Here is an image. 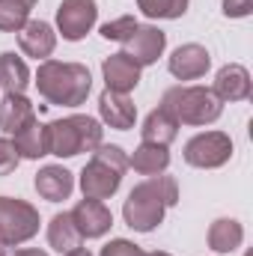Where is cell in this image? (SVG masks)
Here are the masks:
<instances>
[{
  "mask_svg": "<svg viewBox=\"0 0 253 256\" xmlns=\"http://www.w3.org/2000/svg\"><path fill=\"white\" fill-rule=\"evenodd\" d=\"M179 202V185L173 176H149L146 182L134 185L122 206V218L134 232H152L164 212Z\"/></svg>",
  "mask_w": 253,
  "mask_h": 256,
  "instance_id": "6da1fadb",
  "label": "cell"
},
{
  "mask_svg": "<svg viewBox=\"0 0 253 256\" xmlns=\"http://www.w3.org/2000/svg\"><path fill=\"white\" fill-rule=\"evenodd\" d=\"M36 86L39 96L51 104L78 108L86 102L92 90V74L80 63H60V60H42L36 72Z\"/></svg>",
  "mask_w": 253,
  "mask_h": 256,
  "instance_id": "7a4b0ae2",
  "label": "cell"
},
{
  "mask_svg": "<svg viewBox=\"0 0 253 256\" xmlns=\"http://www.w3.org/2000/svg\"><path fill=\"white\" fill-rule=\"evenodd\" d=\"M161 108L185 126H208L224 114V102L208 86H173L164 92Z\"/></svg>",
  "mask_w": 253,
  "mask_h": 256,
  "instance_id": "3957f363",
  "label": "cell"
},
{
  "mask_svg": "<svg viewBox=\"0 0 253 256\" xmlns=\"http://www.w3.org/2000/svg\"><path fill=\"white\" fill-rule=\"evenodd\" d=\"M48 128V155L57 158H74L80 152H96V146L102 143V126L92 116H66L57 120Z\"/></svg>",
  "mask_w": 253,
  "mask_h": 256,
  "instance_id": "277c9868",
  "label": "cell"
},
{
  "mask_svg": "<svg viewBox=\"0 0 253 256\" xmlns=\"http://www.w3.org/2000/svg\"><path fill=\"white\" fill-rule=\"evenodd\" d=\"M39 208L24 200L0 196V244H21L39 232Z\"/></svg>",
  "mask_w": 253,
  "mask_h": 256,
  "instance_id": "5b68a950",
  "label": "cell"
},
{
  "mask_svg": "<svg viewBox=\"0 0 253 256\" xmlns=\"http://www.w3.org/2000/svg\"><path fill=\"white\" fill-rule=\"evenodd\" d=\"M230 158H232V140L224 131H206L185 143V161L190 167L214 170V167H224Z\"/></svg>",
  "mask_w": 253,
  "mask_h": 256,
  "instance_id": "8992f818",
  "label": "cell"
},
{
  "mask_svg": "<svg viewBox=\"0 0 253 256\" xmlns=\"http://www.w3.org/2000/svg\"><path fill=\"white\" fill-rule=\"evenodd\" d=\"M96 18H98L96 0H63L57 9V27H60L66 42L84 39L96 27Z\"/></svg>",
  "mask_w": 253,
  "mask_h": 256,
  "instance_id": "52a82bcc",
  "label": "cell"
},
{
  "mask_svg": "<svg viewBox=\"0 0 253 256\" xmlns=\"http://www.w3.org/2000/svg\"><path fill=\"white\" fill-rule=\"evenodd\" d=\"M126 57H131L134 63L140 66H152L158 63V57L164 54V48H167V33L164 30H158V27H152V24H137V30L128 36L126 42Z\"/></svg>",
  "mask_w": 253,
  "mask_h": 256,
  "instance_id": "ba28073f",
  "label": "cell"
},
{
  "mask_svg": "<svg viewBox=\"0 0 253 256\" xmlns=\"http://www.w3.org/2000/svg\"><path fill=\"white\" fill-rule=\"evenodd\" d=\"M120 182H122V173L116 167H110L108 161L96 158V155L80 170V191L90 200H108V196H114L116 188H120Z\"/></svg>",
  "mask_w": 253,
  "mask_h": 256,
  "instance_id": "9c48e42d",
  "label": "cell"
},
{
  "mask_svg": "<svg viewBox=\"0 0 253 256\" xmlns=\"http://www.w3.org/2000/svg\"><path fill=\"white\" fill-rule=\"evenodd\" d=\"M68 214H72V224L78 226L80 238H102V236L114 226V214H110V208H108L102 200L84 196Z\"/></svg>",
  "mask_w": 253,
  "mask_h": 256,
  "instance_id": "30bf717a",
  "label": "cell"
},
{
  "mask_svg": "<svg viewBox=\"0 0 253 256\" xmlns=\"http://www.w3.org/2000/svg\"><path fill=\"white\" fill-rule=\"evenodd\" d=\"M208 66H212L208 51H206L202 45H196V42H188V45H179V48L173 51L167 68H170V74L179 78V80H196V78H202V74L208 72Z\"/></svg>",
  "mask_w": 253,
  "mask_h": 256,
  "instance_id": "8fae6325",
  "label": "cell"
},
{
  "mask_svg": "<svg viewBox=\"0 0 253 256\" xmlns=\"http://www.w3.org/2000/svg\"><path fill=\"white\" fill-rule=\"evenodd\" d=\"M18 45L33 60H48L57 48V33L48 21H27L18 30Z\"/></svg>",
  "mask_w": 253,
  "mask_h": 256,
  "instance_id": "7c38bea8",
  "label": "cell"
},
{
  "mask_svg": "<svg viewBox=\"0 0 253 256\" xmlns=\"http://www.w3.org/2000/svg\"><path fill=\"white\" fill-rule=\"evenodd\" d=\"M250 90H253L250 72L238 63L224 66L214 78V86H212V92L220 102H244V98H250Z\"/></svg>",
  "mask_w": 253,
  "mask_h": 256,
  "instance_id": "4fadbf2b",
  "label": "cell"
},
{
  "mask_svg": "<svg viewBox=\"0 0 253 256\" xmlns=\"http://www.w3.org/2000/svg\"><path fill=\"white\" fill-rule=\"evenodd\" d=\"M98 114L102 120L116 131H128L134 128V120H137V108L134 102L128 98L126 92H114V90H104L98 96Z\"/></svg>",
  "mask_w": 253,
  "mask_h": 256,
  "instance_id": "5bb4252c",
  "label": "cell"
},
{
  "mask_svg": "<svg viewBox=\"0 0 253 256\" xmlns=\"http://www.w3.org/2000/svg\"><path fill=\"white\" fill-rule=\"evenodd\" d=\"M33 185H36V191H39L42 200L63 202V200H68V194L74 191V176L66 167H60V164H48V167H42L36 173Z\"/></svg>",
  "mask_w": 253,
  "mask_h": 256,
  "instance_id": "9a60e30c",
  "label": "cell"
},
{
  "mask_svg": "<svg viewBox=\"0 0 253 256\" xmlns=\"http://www.w3.org/2000/svg\"><path fill=\"white\" fill-rule=\"evenodd\" d=\"M102 74H104L108 90L126 92V96L140 84V66L134 63L131 57H126V54H110V57L102 63Z\"/></svg>",
  "mask_w": 253,
  "mask_h": 256,
  "instance_id": "2e32d148",
  "label": "cell"
},
{
  "mask_svg": "<svg viewBox=\"0 0 253 256\" xmlns=\"http://www.w3.org/2000/svg\"><path fill=\"white\" fill-rule=\"evenodd\" d=\"M33 120H36V110H33L30 98H24V96H3L0 98V128L6 134H18Z\"/></svg>",
  "mask_w": 253,
  "mask_h": 256,
  "instance_id": "e0dca14e",
  "label": "cell"
},
{
  "mask_svg": "<svg viewBox=\"0 0 253 256\" xmlns=\"http://www.w3.org/2000/svg\"><path fill=\"white\" fill-rule=\"evenodd\" d=\"M140 134H143V143L170 146V143L179 137V122H176V116H173L170 110H164V108H155V110H152V114L143 120Z\"/></svg>",
  "mask_w": 253,
  "mask_h": 256,
  "instance_id": "ac0fdd59",
  "label": "cell"
},
{
  "mask_svg": "<svg viewBox=\"0 0 253 256\" xmlns=\"http://www.w3.org/2000/svg\"><path fill=\"white\" fill-rule=\"evenodd\" d=\"M30 86V68L21 57H15L12 51L0 54V90L6 96H24V90Z\"/></svg>",
  "mask_w": 253,
  "mask_h": 256,
  "instance_id": "d6986e66",
  "label": "cell"
},
{
  "mask_svg": "<svg viewBox=\"0 0 253 256\" xmlns=\"http://www.w3.org/2000/svg\"><path fill=\"white\" fill-rule=\"evenodd\" d=\"M244 242V226L236 218H218L208 226V248L214 254H232Z\"/></svg>",
  "mask_w": 253,
  "mask_h": 256,
  "instance_id": "ffe728a7",
  "label": "cell"
},
{
  "mask_svg": "<svg viewBox=\"0 0 253 256\" xmlns=\"http://www.w3.org/2000/svg\"><path fill=\"white\" fill-rule=\"evenodd\" d=\"M128 164L140 176H158L170 167V152H167V146H158V143H140L134 149V155L128 158Z\"/></svg>",
  "mask_w": 253,
  "mask_h": 256,
  "instance_id": "44dd1931",
  "label": "cell"
},
{
  "mask_svg": "<svg viewBox=\"0 0 253 256\" xmlns=\"http://www.w3.org/2000/svg\"><path fill=\"white\" fill-rule=\"evenodd\" d=\"M80 242H84V238H80L78 226L72 224V214H68V212L51 218V224H48V244H51L57 254H68V250L80 248Z\"/></svg>",
  "mask_w": 253,
  "mask_h": 256,
  "instance_id": "7402d4cb",
  "label": "cell"
},
{
  "mask_svg": "<svg viewBox=\"0 0 253 256\" xmlns=\"http://www.w3.org/2000/svg\"><path fill=\"white\" fill-rule=\"evenodd\" d=\"M15 149H18V155L21 158H30V161H36V158H42V155H48V128L39 126L36 120L30 122L27 128H21L18 134H15Z\"/></svg>",
  "mask_w": 253,
  "mask_h": 256,
  "instance_id": "603a6c76",
  "label": "cell"
},
{
  "mask_svg": "<svg viewBox=\"0 0 253 256\" xmlns=\"http://www.w3.org/2000/svg\"><path fill=\"white\" fill-rule=\"evenodd\" d=\"M30 21V6L21 0H0V33H18Z\"/></svg>",
  "mask_w": 253,
  "mask_h": 256,
  "instance_id": "cb8c5ba5",
  "label": "cell"
},
{
  "mask_svg": "<svg viewBox=\"0 0 253 256\" xmlns=\"http://www.w3.org/2000/svg\"><path fill=\"white\" fill-rule=\"evenodd\" d=\"M146 18H182L188 12V0H137Z\"/></svg>",
  "mask_w": 253,
  "mask_h": 256,
  "instance_id": "d4e9b609",
  "label": "cell"
},
{
  "mask_svg": "<svg viewBox=\"0 0 253 256\" xmlns=\"http://www.w3.org/2000/svg\"><path fill=\"white\" fill-rule=\"evenodd\" d=\"M134 30H137V18H131V15H122V18H116V21L102 24V36L110 39V42H126Z\"/></svg>",
  "mask_w": 253,
  "mask_h": 256,
  "instance_id": "484cf974",
  "label": "cell"
},
{
  "mask_svg": "<svg viewBox=\"0 0 253 256\" xmlns=\"http://www.w3.org/2000/svg\"><path fill=\"white\" fill-rule=\"evenodd\" d=\"M92 155H96V158H102V161H108V164H110V167H116L120 173H126V170H128V158H126V152H122L120 146H104V143H98Z\"/></svg>",
  "mask_w": 253,
  "mask_h": 256,
  "instance_id": "4316f807",
  "label": "cell"
},
{
  "mask_svg": "<svg viewBox=\"0 0 253 256\" xmlns=\"http://www.w3.org/2000/svg\"><path fill=\"white\" fill-rule=\"evenodd\" d=\"M18 161H21V155H18L15 143H12V140H6V137H0V176L15 173Z\"/></svg>",
  "mask_w": 253,
  "mask_h": 256,
  "instance_id": "83f0119b",
  "label": "cell"
},
{
  "mask_svg": "<svg viewBox=\"0 0 253 256\" xmlns=\"http://www.w3.org/2000/svg\"><path fill=\"white\" fill-rule=\"evenodd\" d=\"M102 256H146V254L128 238H114V242H108L102 248Z\"/></svg>",
  "mask_w": 253,
  "mask_h": 256,
  "instance_id": "f1b7e54d",
  "label": "cell"
},
{
  "mask_svg": "<svg viewBox=\"0 0 253 256\" xmlns=\"http://www.w3.org/2000/svg\"><path fill=\"white\" fill-rule=\"evenodd\" d=\"M253 12V0H224V15L226 18H248Z\"/></svg>",
  "mask_w": 253,
  "mask_h": 256,
  "instance_id": "f546056e",
  "label": "cell"
},
{
  "mask_svg": "<svg viewBox=\"0 0 253 256\" xmlns=\"http://www.w3.org/2000/svg\"><path fill=\"white\" fill-rule=\"evenodd\" d=\"M0 256H48L45 250H27V248H15V244H0Z\"/></svg>",
  "mask_w": 253,
  "mask_h": 256,
  "instance_id": "4dcf8cb0",
  "label": "cell"
},
{
  "mask_svg": "<svg viewBox=\"0 0 253 256\" xmlns=\"http://www.w3.org/2000/svg\"><path fill=\"white\" fill-rule=\"evenodd\" d=\"M66 256H92V254H90L86 248H74V250H68Z\"/></svg>",
  "mask_w": 253,
  "mask_h": 256,
  "instance_id": "1f68e13d",
  "label": "cell"
},
{
  "mask_svg": "<svg viewBox=\"0 0 253 256\" xmlns=\"http://www.w3.org/2000/svg\"><path fill=\"white\" fill-rule=\"evenodd\" d=\"M21 3H24V6H30V9L36 6V0H21Z\"/></svg>",
  "mask_w": 253,
  "mask_h": 256,
  "instance_id": "d6a6232c",
  "label": "cell"
},
{
  "mask_svg": "<svg viewBox=\"0 0 253 256\" xmlns=\"http://www.w3.org/2000/svg\"><path fill=\"white\" fill-rule=\"evenodd\" d=\"M146 256H170V254H164V250H155V254H146Z\"/></svg>",
  "mask_w": 253,
  "mask_h": 256,
  "instance_id": "836d02e7",
  "label": "cell"
}]
</instances>
